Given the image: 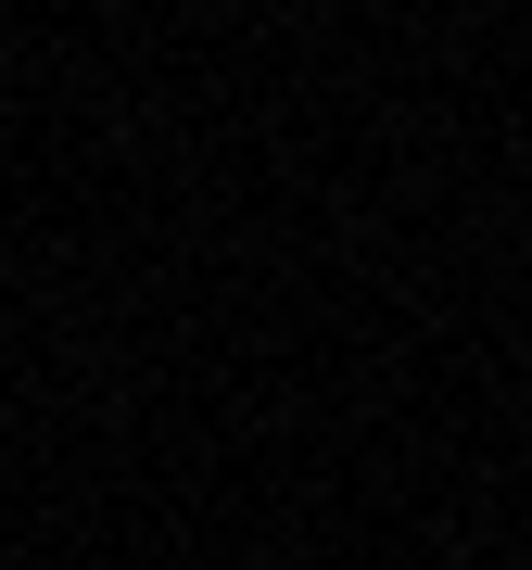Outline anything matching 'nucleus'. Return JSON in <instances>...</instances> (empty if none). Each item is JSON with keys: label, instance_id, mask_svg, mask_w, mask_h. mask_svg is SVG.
Returning <instances> with one entry per match:
<instances>
[{"label": "nucleus", "instance_id": "obj_1", "mask_svg": "<svg viewBox=\"0 0 532 570\" xmlns=\"http://www.w3.org/2000/svg\"><path fill=\"white\" fill-rule=\"evenodd\" d=\"M63 570H77V558H63Z\"/></svg>", "mask_w": 532, "mask_h": 570}]
</instances>
